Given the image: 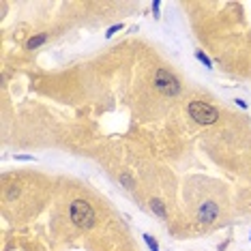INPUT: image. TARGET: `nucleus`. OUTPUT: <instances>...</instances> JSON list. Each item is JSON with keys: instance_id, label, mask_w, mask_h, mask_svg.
Returning a JSON list of instances; mask_svg holds the SVG:
<instances>
[{"instance_id": "obj_8", "label": "nucleus", "mask_w": 251, "mask_h": 251, "mask_svg": "<svg viewBox=\"0 0 251 251\" xmlns=\"http://www.w3.org/2000/svg\"><path fill=\"white\" fill-rule=\"evenodd\" d=\"M142 238H144V241H146V245H148V247H151L152 251H159V245H157V241H155V238L151 236V234H144V236H142Z\"/></svg>"}, {"instance_id": "obj_1", "label": "nucleus", "mask_w": 251, "mask_h": 251, "mask_svg": "<svg viewBox=\"0 0 251 251\" xmlns=\"http://www.w3.org/2000/svg\"><path fill=\"white\" fill-rule=\"evenodd\" d=\"M69 215H71L73 224L77 227H82V230H88V227L95 226V210L86 200H75V202L71 204Z\"/></svg>"}, {"instance_id": "obj_3", "label": "nucleus", "mask_w": 251, "mask_h": 251, "mask_svg": "<svg viewBox=\"0 0 251 251\" xmlns=\"http://www.w3.org/2000/svg\"><path fill=\"white\" fill-rule=\"evenodd\" d=\"M155 86H157L159 93L170 95V97H174V95L180 93L178 79H176L174 73H170L168 69H159V71H157V75H155Z\"/></svg>"}, {"instance_id": "obj_7", "label": "nucleus", "mask_w": 251, "mask_h": 251, "mask_svg": "<svg viewBox=\"0 0 251 251\" xmlns=\"http://www.w3.org/2000/svg\"><path fill=\"white\" fill-rule=\"evenodd\" d=\"M196 58H198L200 62H204V67H208V69H213V60H210V58H208V56L204 54V52H196Z\"/></svg>"}, {"instance_id": "obj_5", "label": "nucleus", "mask_w": 251, "mask_h": 251, "mask_svg": "<svg viewBox=\"0 0 251 251\" xmlns=\"http://www.w3.org/2000/svg\"><path fill=\"white\" fill-rule=\"evenodd\" d=\"M45 41H48V35H37V37H32L30 41L26 43V48L28 50H35V48H39V45H43Z\"/></svg>"}, {"instance_id": "obj_2", "label": "nucleus", "mask_w": 251, "mask_h": 251, "mask_svg": "<svg viewBox=\"0 0 251 251\" xmlns=\"http://www.w3.org/2000/svg\"><path fill=\"white\" fill-rule=\"evenodd\" d=\"M189 116L198 125H215L217 118H219V112H217V107L206 103V101H191L189 103Z\"/></svg>"}, {"instance_id": "obj_6", "label": "nucleus", "mask_w": 251, "mask_h": 251, "mask_svg": "<svg viewBox=\"0 0 251 251\" xmlns=\"http://www.w3.org/2000/svg\"><path fill=\"white\" fill-rule=\"evenodd\" d=\"M151 208L155 210V213L161 217V219H165V206H163L161 200H151Z\"/></svg>"}, {"instance_id": "obj_4", "label": "nucleus", "mask_w": 251, "mask_h": 251, "mask_svg": "<svg viewBox=\"0 0 251 251\" xmlns=\"http://www.w3.org/2000/svg\"><path fill=\"white\" fill-rule=\"evenodd\" d=\"M217 213H219V208H217V204L215 202H204L202 204V208H200V221H204V224H210V221H215V217Z\"/></svg>"}, {"instance_id": "obj_9", "label": "nucleus", "mask_w": 251, "mask_h": 251, "mask_svg": "<svg viewBox=\"0 0 251 251\" xmlns=\"http://www.w3.org/2000/svg\"><path fill=\"white\" fill-rule=\"evenodd\" d=\"M118 30H123V24L110 26V28H107V32H105V37H112V35H114V32H118Z\"/></svg>"}, {"instance_id": "obj_10", "label": "nucleus", "mask_w": 251, "mask_h": 251, "mask_svg": "<svg viewBox=\"0 0 251 251\" xmlns=\"http://www.w3.org/2000/svg\"><path fill=\"white\" fill-rule=\"evenodd\" d=\"M152 11H155V18H159V0L152 2Z\"/></svg>"}]
</instances>
